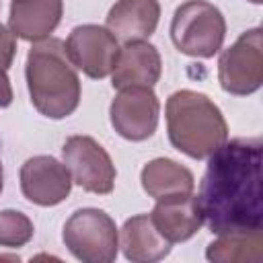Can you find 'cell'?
<instances>
[{"instance_id": "1", "label": "cell", "mask_w": 263, "mask_h": 263, "mask_svg": "<svg viewBox=\"0 0 263 263\" xmlns=\"http://www.w3.org/2000/svg\"><path fill=\"white\" fill-rule=\"evenodd\" d=\"M261 138H234L208 156L195 197L210 232L261 230Z\"/></svg>"}, {"instance_id": "2", "label": "cell", "mask_w": 263, "mask_h": 263, "mask_svg": "<svg viewBox=\"0 0 263 263\" xmlns=\"http://www.w3.org/2000/svg\"><path fill=\"white\" fill-rule=\"evenodd\" d=\"M25 76L31 103L41 115L64 119L78 109L80 78L68 60L62 39L47 37L35 41L27 53Z\"/></svg>"}, {"instance_id": "3", "label": "cell", "mask_w": 263, "mask_h": 263, "mask_svg": "<svg viewBox=\"0 0 263 263\" xmlns=\"http://www.w3.org/2000/svg\"><path fill=\"white\" fill-rule=\"evenodd\" d=\"M164 117L173 148L189 158L203 160L228 140V123L220 107L203 92L189 88L173 92Z\"/></svg>"}, {"instance_id": "4", "label": "cell", "mask_w": 263, "mask_h": 263, "mask_svg": "<svg viewBox=\"0 0 263 263\" xmlns=\"http://www.w3.org/2000/svg\"><path fill=\"white\" fill-rule=\"evenodd\" d=\"M226 21L218 6L208 0L183 2L171 21L173 45L191 58H214L224 43Z\"/></svg>"}, {"instance_id": "5", "label": "cell", "mask_w": 263, "mask_h": 263, "mask_svg": "<svg viewBox=\"0 0 263 263\" xmlns=\"http://www.w3.org/2000/svg\"><path fill=\"white\" fill-rule=\"evenodd\" d=\"M62 240L82 263H111L119 249L115 220L99 208L76 210L64 224Z\"/></svg>"}, {"instance_id": "6", "label": "cell", "mask_w": 263, "mask_h": 263, "mask_svg": "<svg viewBox=\"0 0 263 263\" xmlns=\"http://www.w3.org/2000/svg\"><path fill=\"white\" fill-rule=\"evenodd\" d=\"M218 82L234 97H247L263 84V35L253 27L226 47L218 60Z\"/></svg>"}, {"instance_id": "7", "label": "cell", "mask_w": 263, "mask_h": 263, "mask_svg": "<svg viewBox=\"0 0 263 263\" xmlns=\"http://www.w3.org/2000/svg\"><path fill=\"white\" fill-rule=\"evenodd\" d=\"M64 164L72 175V183L88 193L109 195L115 187V164L109 152L90 136H70L62 146Z\"/></svg>"}, {"instance_id": "8", "label": "cell", "mask_w": 263, "mask_h": 263, "mask_svg": "<svg viewBox=\"0 0 263 263\" xmlns=\"http://www.w3.org/2000/svg\"><path fill=\"white\" fill-rule=\"evenodd\" d=\"M68 60L88 78L101 80L109 76L119 58V41L101 25H78L64 41Z\"/></svg>"}, {"instance_id": "9", "label": "cell", "mask_w": 263, "mask_h": 263, "mask_svg": "<svg viewBox=\"0 0 263 263\" xmlns=\"http://www.w3.org/2000/svg\"><path fill=\"white\" fill-rule=\"evenodd\" d=\"M160 103L152 86H125L119 88L109 107V119L113 129L129 140H148L158 125Z\"/></svg>"}, {"instance_id": "10", "label": "cell", "mask_w": 263, "mask_h": 263, "mask_svg": "<svg viewBox=\"0 0 263 263\" xmlns=\"http://www.w3.org/2000/svg\"><path fill=\"white\" fill-rule=\"evenodd\" d=\"M18 179L25 199L41 208L62 203L72 191V175L68 166L47 154L27 158L21 166Z\"/></svg>"}, {"instance_id": "11", "label": "cell", "mask_w": 263, "mask_h": 263, "mask_svg": "<svg viewBox=\"0 0 263 263\" xmlns=\"http://www.w3.org/2000/svg\"><path fill=\"white\" fill-rule=\"evenodd\" d=\"M150 220L171 245L189 240L203 226V216L193 193L156 199V205L150 212Z\"/></svg>"}, {"instance_id": "12", "label": "cell", "mask_w": 263, "mask_h": 263, "mask_svg": "<svg viewBox=\"0 0 263 263\" xmlns=\"http://www.w3.org/2000/svg\"><path fill=\"white\" fill-rule=\"evenodd\" d=\"M162 74V60L158 49L148 41H132L119 49L117 64L111 72L113 88L125 86H154Z\"/></svg>"}, {"instance_id": "13", "label": "cell", "mask_w": 263, "mask_h": 263, "mask_svg": "<svg viewBox=\"0 0 263 263\" xmlns=\"http://www.w3.org/2000/svg\"><path fill=\"white\" fill-rule=\"evenodd\" d=\"M160 4L158 0H117L105 21V27L117 41H146L158 27Z\"/></svg>"}, {"instance_id": "14", "label": "cell", "mask_w": 263, "mask_h": 263, "mask_svg": "<svg viewBox=\"0 0 263 263\" xmlns=\"http://www.w3.org/2000/svg\"><path fill=\"white\" fill-rule=\"evenodd\" d=\"M64 14L62 0H12L8 29L25 41L47 39L60 25Z\"/></svg>"}, {"instance_id": "15", "label": "cell", "mask_w": 263, "mask_h": 263, "mask_svg": "<svg viewBox=\"0 0 263 263\" xmlns=\"http://www.w3.org/2000/svg\"><path fill=\"white\" fill-rule=\"evenodd\" d=\"M119 247L125 259L134 263H154L171 253V242L156 230L150 214H138L125 220L119 230Z\"/></svg>"}, {"instance_id": "16", "label": "cell", "mask_w": 263, "mask_h": 263, "mask_svg": "<svg viewBox=\"0 0 263 263\" xmlns=\"http://www.w3.org/2000/svg\"><path fill=\"white\" fill-rule=\"evenodd\" d=\"M142 189L152 197V199H164L173 195H183V193H193L195 187V177L193 173L179 164L173 158H152L142 166L140 173Z\"/></svg>"}, {"instance_id": "17", "label": "cell", "mask_w": 263, "mask_h": 263, "mask_svg": "<svg viewBox=\"0 0 263 263\" xmlns=\"http://www.w3.org/2000/svg\"><path fill=\"white\" fill-rule=\"evenodd\" d=\"M263 257L261 230L218 234L205 249V259L214 263H259Z\"/></svg>"}, {"instance_id": "18", "label": "cell", "mask_w": 263, "mask_h": 263, "mask_svg": "<svg viewBox=\"0 0 263 263\" xmlns=\"http://www.w3.org/2000/svg\"><path fill=\"white\" fill-rule=\"evenodd\" d=\"M33 222L18 210H0V247L18 249L33 238Z\"/></svg>"}, {"instance_id": "19", "label": "cell", "mask_w": 263, "mask_h": 263, "mask_svg": "<svg viewBox=\"0 0 263 263\" xmlns=\"http://www.w3.org/2000/svg\"><path fill=\"white\" fill-rule=\"evenodd\" d=\"M14 55H16V37L8 27L0 25V68L8 70L12 66Z\"/></svg>"}, {"instance_id": "20", "label": "cell", "mask_w": 263, "mask_h": 263, "mask_svg": "<svg viewBox=\"0 0 263 263\" xmlns=\"http://www.w3.org/2000/svg\"><path fill=\"white\" fill-rule=\"evenodd\" d=\"M12 103V86H10V78L6 74L4 68H0V107H8Z\"/></svg>"}, {"instance_id": "21", "label": "cell", "mask_w": 263, "mask_h": 263, "mask_svg": "<svg viewBox=\"0 0 263 263\" xmlns=\"http://www.w3.org/2000/svg\"><path fill=\"white\" fill-rule=\"evenodd\" d=\"M4 189V168H2V162H0V193Z\"/></svg>"}, {"instance_id": "22", "label": "cell", "mask_w": 263, "mask_h": 263, "mask_svg": "<svg viewBox=\"0 0 263 263\" xmlns=\"http://www.w3.org/2000/svg\"><path fill=\"white\" fill-rule=\"evenodd\" d=\"M249 2H253V4H261L263 0H249Z\"/></svg>"}]
</instances>
